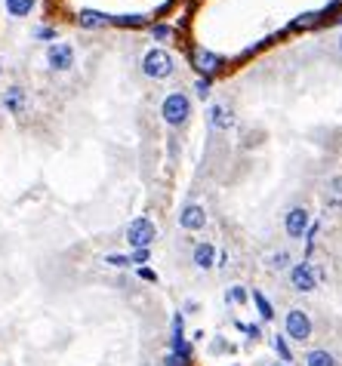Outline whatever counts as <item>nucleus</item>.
I'll return each instance as SVG.
<instances>
[{
    "label": "nucleus",
    "mask_w": 342,
    "mask_h": 366,
    "mask_svg": "<svg viewBox=\"0 0 342 366\" xmlns=\"http://www.w3.org/2000/svg\"><path fill=\"white\" fill-rule=\"evenodd\" d=\"M173 71H176V59L163 46H154V50H148L142 56V74L151 77V81H167V77H173Z\"/></svg>",
    "instance_id": "nucleus-1"
},
{
    "label": "nucleus",
    "mask_w": 342,
    "mask_h": 366,
    "mask_svg": "<svg viewBox=\"0 0 342 366\" xmlns=\"http://www.w3.org/2000/svg\"><path fill=\"white\" fill-rule=\"evenodd\" d=\"M161 117L167 126H185L192 117V99L185 92H167V99L161 102Z\"/></svg>",
    "instance_id": "nucleus-2"
},
{
    "label": "nucleus",
    "mask_w": 342,
    "mask_h": 366,
    "mask_svg": "<svg viewBox=\"0 0 342 366\" xmlns=\"http://www.w3.org/2000/svg\"><path fill=\"white\" fill-rule=\"evenodd\" d=\"M324 277V271H318L312 262H293L290 271H287V281H290L293 292H314Z\"/></svg>",
    "instance_id": "nucleus-3"
},
{
    "label": "nucleus",
    "mask_w": 342,
    "mask_h": 366,
    "mask_svg": "<svg viewBox=\"0 0 342 366\" xmlns=\"http://www.w3.org/2000/svg\"><path fill=\"white\" fill-rule=\"evenodd\" d=\"M314 332L312 326V314L302 308H290L284 314V338L287 342H308Z\"/></svg>",
    "instance_id": "nucleus-4"
},
{
    "label": "nucleus",
    "mask_w": 342,
    "mask_h": 366,
    "mask_svg": "<svg viewBox=\"0 0 342 366\" xmlns=\"http://www.w3.org/2000/svg\"><path fill=\"white\" fill-rule=\"evenodd\" d=\"M154 241H157V225L148 216H139L127 225V243L133 250H151Z\"/></svg>",
    "instance_id": "nucleus-5"
},
{
    "label": "nucleus",
    "mask_w": 342,
    "mask_h": 366,
    "mask_svg": "<svg viewBox=\"0 0 342 366\" xmlns=\"http://www.w3.org/2000/svg\"><path fill=\"white\" fill-rule=\"evenodd\" d=\"M308 228H312V212L305 210V206H290L284 216V231L287 237H293V241H302V237L308 234Z\"/></svg>",
    "instance_id": "nucleus-6"
},
{
    "label": "nucleus",
    "mask_w": 342,
    "mask_h": 366,
    "mask_svg": "<svg viewBox=\"0 0 342 366\" xmlns=\"http://www.w3.org/2000/svg\"><path fill=\"white\" fill-rule=\"evenodd\" d=\"M47 65L52 71H71L74 68V46L71 43H50L47 46Z\"/></svg>",
    "instance_id": "nucleus-7"
},
{
    "label": "nucleus",
    "mask_w": 342,
    "mask_h": 366,
    "mask_svg": "<svg viewBox=\"0 0 342 366\" xmlns=\"http://www.w3.org/2000/svg\"><path fill=\"white\" fill-rule=\"evenodd\" d=\"M207 225V210L201 203H185L179 210V228L182 231H203Z\"/></svg>",
    "instance_id": "nucleus-8"
},
{
    "label": "nucleus",
    "mask_w": 342,
    "mask_h": 366,
    "mask_svg": "<svg viewBox=\"0 0 342 366\" xmlns=\"http://www.w3.org/2000/svg\"><path fill=\"white\" fill-rule=\"evenodd\" d=\"M225 65V59L219 56V52H213V50H194V68L201 71L203 77H210V74H216V71Z\"/></svg>",
    "instance_id": "nucleus-9"
},
{
    "label": "nucleus",
    "mask_w": 342,
    "mask_h": 366,
    "mask_svg": "<svg viewBox=\"0 0 342 366\" xmlns=\"http://www.w3.org/2000/svg\"><path fill=\"white\" fill-rule=\"evenodd\" d=\"M192 265H194V268H201V271H210V268L216 265V246L210 243V241L194 243V250H192Z\"/></svg>",
    "instance_id": "nucleus-10"
},
{
    "label": "nucleus",
    "mask_w": 342,
    "mask_h": 366,
    "mask_svg": "<svg viewBox=\"0 0 342 366\" xmlns=\"http://www.w3.org/2000/svg\"><path fill=\"white\" fill-rule=\"evenodd\" d=\"M3 108L10 111V114H25V108H28V96H25L22 86H10V90L3 92Z\"/></svg>",
    "instance_id": "nucleus-11"
},
{
    "label": "nucleus",
    "mask_w": 342,
    "mask_h": 366,
    "mask_svg": "<svg viewBox=\"0 0 342 366\" xmlns=\"http://www.w3.org/2000/svg\"><path fill=\"white\" fill-rule=\"evenodd\" d=\"M207 117H210L213 130H232L234 126V111L228 108V105H213V108L207 111Z\"/></svg>",
    "instance_id": "nucleus-12"
},
{
    "label": "nucleus",
    "mask_w": 342,
    "mask_h": 366,
    "mask_svg": "<svg viewBox=\"0 0 342 366\" xmlns=\"http://www.w3.org/2000/svg\"><path fill=\"white\" fill-rule=\"evenodd\" d=\"M77 25L81 28H105V25H111V16H105L99 10H81L77 12Z\"/></svg>",
    "instance_id": "nucleus-13"
},
{
    "label": "nucleus",
    "mask_w": 342,
    "mask_h": 366,
    "mask_svg": "<svg viewBox=\"0 0 342 366\" xmlns=\"http://www.w3.org/2000/svg\"><path fill=\"white\" fill-rule=\"evenodd\" d=\"M324 203L327 206H342V176L327 179V185H324Z\"/></svg>",
    "instance_id": "nucleus-14"
},
{
    "label": "nucleus",
    "mask_w": 342,
    "mask_h": 366,
    "mask_svg": "<svg viewBox=\"0 0 342 366\" xmlns=\"http://www.w3.org/2000/svg\"><path fill=\"white\" fill-rule=\"evenodd\" d=\"M302 363H305V366H339V363H336V357H333L327 348H314V351H308V354L302 357Z\"/></svg>",
    "instance_id": "nucleus-15"
},
{
    "label": "nucleus",
    "mask_w": 342,
    "mask_h": 366,
    "mask_svg": "<svg viewBox=\"0 0 342 366\" xmlns=\"http://www.w3.org/2000/svg\"><path fill=\"white\" fill-rule=\"evenodd\" d=\"M250 298H253V305H256V311H259L262 321H265V323H268V321H274V308H272V302H268V298L262 296L259 289L250 292Z\"/></svg>",
    "instance_id": "nucleus-16"
},
{
    "label": "nucleus",
    "mask_w": 342,
    "mask_h": 366,
    "mask_svg": "<svg viewBox=\"0 0 342 366\" xmlns=\"http://www.w3.org/2000/svg\"><path fill=\"white\" fill-rule=\"evenodd\" d=\"M31 10H34V0H6V12H10L12 19L28 16Z\"/></svg>",
    "instance_id": "nucleus-17"
},
{
    "label": "nucleus",
    "mask_w": 342,
    "mask_h": 366,
    "mask_svg": "<svg viewBox=\"0 0 342 366\" xmlns=\"http://www.w3.org/2000/svg\"><path fill=\"white\" fill-rule=\"evenodd\" d=\"M290 265H293V258L287 250H278L272 258H268V268L272 271H290Z\"/></svg>",
    "instance_id": "nucleus-18"
},
{
    "label": "nucleus",
    "mask_w": 342,
    "mask_h": 366,
    "mask_svg": "<svg viewBox=\"0 0 342 366\" xmlns=\"http://www.w3.org/2000/svg\"><path fill=\"white\" fill-rule=\"evenodd\" d=\"M272 348H274V354L281 357V363H290L293 360V351H290V345H287L284 336H272Z\"/></svg>",
    "instance_id": "nucleus-19"
},
{
    "label": "nucleus",
    "mask_w": 342,
    "mask_h": 366,
    "mask_svg": "<svg viewBox=\"0 0 342 366\" xmlns=\"http://www.w3.org/2000/svg\"><path fill=\"white\" fill-rule=\"evenodd\" d=\"M111 25H117V28H139V25H145V16H139V12H133V16H111Z\"/></svg>",
    "instance_id": "nucleus-20"
},
{
    "label": "nucleus",
    "mask_w": 342,
    "mask_h": 366,
    "mask_svg": "<svg viewBox=\"0 0 342 366\" xmlns=\"http://www.w3.org/2000/svg\"><path fill=\"white\" fill-rule=\"evenodd\" d=\"M225 302H228V305H244V302H250L247 286H232V289L225 292Z\"/></svg>",
    "instance_id": "nucleus-21"
},
{
    "label": "nucleus",
    "mask_w": 342,
    "mask_h": 366,
    "mask_svg": "<svg viewBox=\"0 0 342 366\" xmlns=\"http://www.w3.org/2000/svg\"><path fill=\"white\" fill-rule=\"evenodd\" d=\"M318 22H321L318 12H302V16H296V22H290V31H296V28H312V25H318Z\"/></svg>",
    "instance_id": "nucleus-22"
},
{
    "label": "nucleus",
    "mask_w": 342,
    "mask_h": 366,
    "mask_svg": "<svg viewBox=\"0 0 342 366\" xmlns=\"http://www.w3.org/2000/svg\"><path fill=\"white\" fill-rule=\"evenodd\" d=\"M105 265H111V268H130V256H117V252H111V256H105Z\"/></svg>",
    "instance_id": "nucleus-23"
},
{
    "label": "nucleus",
    "mask_w": 342,
    "mask_h": 366,
    "mask_svg": "<svg viewBox=\"0 0 342 366\" xmlns=\"http://www.w3.org/2000/svg\"><path fill=\"white\" fill-rule=\"evenodd\" d=\"M151 37H154V41H170V37H173V28H170V25H154V28H151Z\"/></svg>",
    "instance_id": "nucleus-24"
},
{
    "label": "nucleus",
    "mask_w": 342,
    "mask_h": 366,
    "mask_svg": "<svg viewBox=\"0 0 342 366\" xmlns=\"http://www.w3.org/2000/svg\"><path fill=\"white\" fill-rule=\"evenodd\" d=\"M210 90H213V83H210V77H197V83H194V92L201 99H210Z\"/></svg>",
    "instance_id": "nucleus-25"
},
{
    "label": "nucleus",
    "mask_w": 342,
    "mask_h": 366,
    "mask_svg": "<svg viewBox=\"0 0 342 366\" xmlns=\"http://www.w3.org/2000/svg\"><path fill=\"white\" fill-rule=\"evenodd\" d=\"M151 250H133L130 252V265H148Z\"/></svg>",
    "instance_id": "nucleus-26"
},
{
    "label": "nucleus",
    "mask_w": 342,
    "mask_h": 366,
    "mask_svg": "<svg viewBox=\"0 0 342 366\" xmlns=\"http://www.w3.org/2000/svg\"><path fill=\"white\" fill-rule=\"evenodd\" d=\"M238 326H241V329L247 332L250 338H253V342H259V338H262V329H259V323H238Z\"/></svg>",
    "instance_id": "nucleus-27"
},
{
    "label": "nucleus",
    "mask_w": 342,
    "mask_h": 366,
    "mask_svg": "<svg viewBox=\"0 0 342 366\" xmlns=\"http://www.w3.org/2000/svg\"><path fill=\"white\" fill-rule=\"evenodd\" d=\"M167 366H192V357H182V354H167Z\"/></svg>",
    "instance_id": "nucleus-28"
},
{
    "label": "nucleus",
    "mask_w": 342,
    "mask_h": 366,
    "mask_svg": "<svg viewBox=\"0 0 342 366\" xmlns=\"http://www.w3.org/2000/svg\"><path fill=\"white\" fill-rule=\"evenodd\" d=\"M339 10H342V0H333V3H330V6H324V10H321V12H318V16H321V19H330V16H333V12H339Z\"/></svg>",
    "instance_id": "nucleus-29"
},
{
    "label": "nucleus",
    "mask_w": 342,
    "mask_h": 366,
    "mask_svg": "<svg viewBox=\"0 0 342 366\" xmlns=\"http://www.w3.org/2000/svg\"><path fill=\"white\" fill-rule=\"evenodd\" d=\"M34 37L37 41H56V28H37Z\"/></svg>",
    "instance_id": "nucleus-30"
},
{
    "label": "nucleus",
    "mask_w": 342,
    "mask_h": 366,
    "mask_svg": "<svg viewBox=\"0 0 342 366\" xmlns=\"http://www.w3.org/2000/svg\"><path fill=\"white\" fill-rule=\"evenodd\" d=\"M139 277H142V281H148V283H157V274L151 268H139Z\"/></svg>",
    "instance_id": "nucleus-31"
},
{
    "label": "nucleus",
    "mask_w": 342,
    "mask_h": 366,
    "mask_svg": "<svg viewBox=\"0 0 342 366\" xmlns=\"http://www.w3.org/2000/svg\"><path fill=\"white\" fill-rule=\"evenodd\" d=\"M268 366H287V363H268Z\"/></svg>",
    "instance_id": "nucleus-32"
},
{
    "label": "nucleus",
    "mask_w": 342,
    "mask_h": 366,
    "mask_svg": "<svg viewBox=\"0 0 342 366\" xmlns=\"http://www.w3.org/2000/svg\"><path fill=\"white\" fill-rule=\"evenodd\" d=\"M336 43H339V52H342V37H339V41H336Z\"/></svg>",
    "instance_id": "nucleus-33"
},
{
    "label": "nucleus",
    "mask_w": 342,
    "mask_h": 366,
    "mask_svg": "<svg viewBox=\"0 0 342 366\" xmlns=\"http://www.w3.org/2000/svg\"><path fill=\"white\" fill-rule=\"evenodd\" d=\"M336 22H339V25H342V16H339V19H336Z\"/></svg>",
    "instance_id": "nucleus-34"
}]
</instances>
